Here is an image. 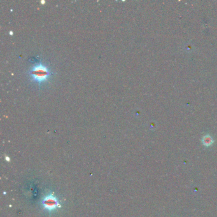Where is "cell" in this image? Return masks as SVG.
I'll use <instances>...</instances> for the list:
<instances>
[{
  "label": "cell",
  "instance_id": "2",
  "mask_svg": "<svg viewBox=\"0 0 217 217\" xmlns=\"http://www.w3.org/2000/svg\"><path fill=\"white\" fill-rule=\"evenodd\" d=\"M42 206L49 212L54 211L61 207L60 201L57 197L51 193L43 197L42 199Z\"/></svg>",
  "mask_w": 217,
  "mask_h": 217
},
{
  "label": "cell",
  "instance_id": "3",
  "mask_svg": "<svg viewBox=\"0 0 217 217\" xmlns=\"http://www.w3.org/2000/svg\"><path fill=\"white\" fill-rule=\"evenodd\" d=\"M202 143L205 147H208L211 146L213 144L214 139H213L210 135L207 134L203 136V138H202Z\"/></svg>",
  "mask_w": 217,
  "mask_h": 217
},
{
  "label": "cell",
  "instance_id": "1",
  "mask_svg": "<svg viewBox=\"0 0 217 217\" xmlns=\"http://www.w3.org/2000/svg\"><path fill=\"white\" fill-rule=\"evenodd\" d=\"M52 75L50 68L45 63L38 62L32 66L29 71L31 81L37 83L39 86L49 82Z\"/></svg>",
  "mask_w": 217,
  "mask_h": 217
}]
</instances>
